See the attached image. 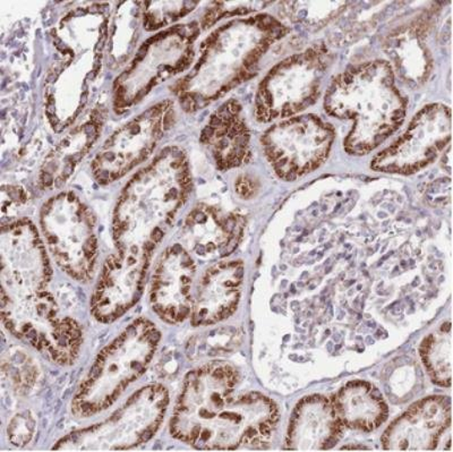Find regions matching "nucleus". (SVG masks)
Returning <instances> with one entry per match:
<instances>
[{"label":"nucleus","mask_w":453,"mask_h":452,"mask_svg":"<svg viewBox=\"0 0 453 452\" xmlns=\"http://www.w3.org/2000/svg\"><path fill=\"white\" fill-rule=\"evenodd\" d=\"M237 372L212 363L188 374L178 398L170 433L197 449L232 450L269 438L277 409L258 394L234 397Z\"/></svg>","instance_id":"1"},{"label":"nucleus","mask_w":453,"mask_h":452,"mask_svg":"<svg viewBox=\"0 0 453 452\" xmlns=\"http://www.w3.org/2000/svg\"><path fill=\"white\" fill-rule=\"evenodd\" d=\"M286 34V27L269 15L225 24L202 44L191 74L175 87L180 103L198 111L252 78L265 52Z\"/></svg>","instance_id":"2"},{"label":"nucleus","mask_w":453,"mask_h":452,"mask_svg":"<svg viewBox=\"0 0 453 452\" xmlns=\"http://www.w3.org/2000/svg\"><path fill=\"white\" fill-rule=\"evenodd\" d=\"M191 189L185 153L180 149L161 153L120 194L112 219L117 251H155Z\"/></svg>","instance_id":"3"},{"label":"nucleus","mask_w":453,"mask_h":452,"mask_svg":"<svg viewBox=\"0 0 453 452\" xmlns=\"http://www.w3.org/2000/svg\"><path fill=\"white\" fill-rule=\"evenodd\" d=\"M325 108L329 115L350 120L346 151L365 156L402 126L407 99L395 84L391 65L383 60L351 67L327 88Z\"/></svg>","instance_id":"4"},{"label":"nucleus","mask_w":453,"mask_h":452,"mask_svg":"<svg viewBox=\"0 0 453 452\" xmlns=\"http://www.w3.org/2000/svg\"><path fill=\"white\" fill-rule=\"evenodd\" d=\"M161 339L155 323L139 318L101 350L73 398L75 417L106 410L148 369Z\"/></svg>","instance_id":"5"},{"label":"nucleus","mask_w":453,"mask_h":452,"mask_svg":"<svg viewBox=\"0 0 453 452\" xmlns=\"http://www.w3.org/2000/svg\"><path fill=\"white\" fill-rule=\"evenodd\" d=\"M2 320L12 334L56 364L71 365L79 356L82 328L74 318L60 313L46 290L26 296L2 292Z\"/></svg>","instance_id":"6"},{"label":"nucleus","mask_w":453,"mask_h":452,"mask_svg":"<svg viewBox=\"0 0 453 452\" xmlns=\"http://www.w3.org/2000/svg\"><path fill=\"white\" fill-rule=\"evenodd\" d=\"M169 406V393L163 385L142 387L106 421L72 432L57 442L54 450H127L155 437Z\"/></svg>","instance_id":"7"},{"label":"nucleus","mask_w":453,"mask_h":452,"mask_svg":"<svg viewBox=\"0 0 453 452\" xmlns=\"http://www.w3.org/2000/svg\"><path fill=\"white\" fill-rule=\"evenodd\" d=\"M330 66L329 50L318 44L276 65L258 87L257 120L290 119L317 103Z\"/></svg>","instance_id":"8"},{"label":"nucleus","mask_w":453,"mask_h":452,"mask_svg":"<svg viewBox=\"0 0 453 452\" xmlns=\"http://www.w3.org/2000/svg\"><path fill=\"white\" fill-rule=\"evenodd\" d=\"M42 227L57 264L81 282L95 276L98 260L95 220L74 193H60L43 205Z\"/></svg>","instance_id":"9"},{"label":"nucleus","mask_w":453,"mask_h":452,"mask_svg":"<svg viewBox=\"0 0 453 452\" xmlns=\"http://www.w3.org/2000/svg\"><path fill=\"white\" fill-rule=\"evenodd\" d=\"M198 32L197 24H185L144 43L127 70L116 80V111L139 103L157 84L191 66Z\"/></svg>","instance_id":"10"},{"label":"nucleus","mask_w":453,"mask_h":452,"mask_svg":"<svg viewBox=\"0 0 453 452\" xmlns=\"http://www.w3.org/2000/svg\"><path fill=\"white\" fill-rule=\"evenodd\" d=\"M335 139L333 125L315 115L294 116L262 135L263 151L281 180H296L326 163Z\"/></svg>","instance_id":"11"},{"label":"nucleus","mask_w":453,"mask_h":452,"mask_svg":"<svg viewBox=\"0 0 453 452\" xmlns=\"http://www.w3.org/2000/svg\"><path fill=\"white\" fill-rule=\"evenodd\" d=\"M175 117L173 103L165 101L124 125L106 141L93 160L96 180L100 184L112 183L147 160Z\"/></svg>","instance_id":"12"},{"label":"nucleus","mask_w":453,"mask_h":452,"mask_svg":"<svg viewBox=\"0 0 453 452\" xmlns=\"http://www.w3.org/2000/svg\"><path fill=\"white\" fill-rule=\"evenodd\" d=\"M451 139V112L444 104L424 107L391 147L372 161L376 172L411 175L434 163Z\"/></svg>","instance_id":"13"},{"label":"nucleus","mask_w":453,"mask_h":452,"mask_svg":"<svg viewBox=\"0 0 453 452\" xmlns=\"http://www.w3.org/2000/svg\"><path fill=\"white\" fill-rule=\"evenodd\" d=\"M51 266L38 230L30 220H19L3 228V292L26 296L46 290Z\"/></svg>","instance_id":"14"},{"label":"nucleus","mask_w":453,"mask_h":452,"mask_svg":"<svg viewBox=\"0 0 453 452\" xmlns=\"http://www.w3.org/2000/svg\"><path fill=\"white\" fill-rule=\"evenodd\" d=\"M153 249L117 251L104 262L92 295L91 312L104 323L116 321L140 300Z\"/></svg>","instance_id":"15"},{"label":"nucleus","mask_w":453,"mask_h":452,"mask_svg":"<svg viewBox=\"0 0 453 452\" xmlns=\"http://www.w3.org/2000/svg\"><path fill=\"white\" fill-rule=\"evenodd\" d=\"M196 264L183 246H170L161 254L152 277L153 310L168 323H180L192 313V284Z\"/></svg>","instance_id":"16"},{"label":"nucleus","mask_w":453,"mask_h":452,"mask_svg":"<svg viewBox=\"0 0 453 452\" xmlns=\"http://www.w3.org/2000/svg\"><path fill=\"white\" fill-rule=\"evenodd\" d=\"M201 142L220 171H230L249 163L252 157L250 133L237 100L226 101L213 112L201 133Z\"/></svg>","instance_id":"17"},{"label":"nucleus","mask_w":453,"mask_h":452,"mask_svg":"<svg viewBox=\"0 0 453 452\" xmlns=\"http://www.w3.org/2000/svg\"><path fill=\"white\" fill-rule=\"evenodd\" d=\"M242 278L244 265L241 261L224 262L210 268L202 277L193 300V325H213L232 316L240 303Z\"/></svg>","instance_id":"18"},{"label":"nucleus","mask_w":453,"mask_h":452,"mask_svg":"<svg viewBox=\"0 0 453 452\" xmlns=\"http://www.w3.org/2000/svg\"><path fill=\"white\" fill-rule=\"evenodd\" d=\"M244 230V219L234 213H224L198 204L186 218L185 243L200 257H226L237 248Z\"/></svg>","instance_id":"19"},{"label":"nucleus","mask_w":453,"mask_h":452,"mask_svg":"<svg viewBox=\"0 0 453 452\" xmlns=\"http://www.w3.org/2000/svg\"><path fill=\"white\" fill-rule=\"evenodd\" d=\"M101 126V116L93 115L90 119L64 137L62 142L44 160L42 171L40 172V185L42 188H58L65 183L85 153L98 139Z\"/></svg>","instance_id":"20"},{"label":"nucleus","mask_w":453,"mask_h":452,"mask_svg":"<svg viewBox=\"0 0 453 452\" xmlns=\"http://www.w3.org/2000/svg\"><path fill=\"white\" fill-rule=\"evenodd\" d=\"M143 27L147 31H155L168 27L177 19L191 13L197 3L159 2L143 4Z\"/></svg>","instance_id":"21"},{"label":"nucleus","mask_w":453,"mask_h":452,"mask_svg":"<svg viewBox=\"0 0 453 452\" xmlns=\"http://www.w3.org/2000/svg\"><path fill=\"white\" fill-rule=\"evenodd\" d=\"M211 10L208 11L202 22V27L213 26L221 19L229 18V16L248 14L250 11L260 10L261 7L268 5L265 3H214Z\"/></svg>","instance_id":"22"},{"label":"nucleus","mask_w":453,"mask_h":452,"mask_svg":"<svg viewBox=\"0 0 453 452\" xmlns=\"http://www.w3.org/2000/svg\"><path fill=\"white\" fill-rule=\"evenodd\" d=\"M35 421L28 411L16 415L8 425V438L14 446L27 445L34 438Z\"/></svg>","instance_id":"23"},{"label":"nucleus","mask_w":453,"mask_h":452,"mask_svg":"<svg viewBox=\"0 0 453 452\" xmlns=\"http://www.w3.org/2000/svg\"><path fill=\"white\" fill-rule=\"evenodd\" d=\"M10 191L3 188V213L14 211L22 207L27 202V194L19 188H10Z\"/></svg>","instance_id":"24"},{"label":"nucleus","mask_w":453,"mask_h":452,"mask_svg":"<svg viewBox=\"0 0 453 452\" xmlns=\"http://www.w3.org/2000/svg\"><path fill=\"white\" fill-rule=\"evenodd\" d=\"M236 192L244 199H250L257 192V183L249 176H242L234 184Z\"/></svg>","instance_id":"25"}]
</instances>
